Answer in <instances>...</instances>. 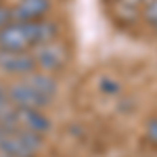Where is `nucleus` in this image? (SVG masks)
<instances>
[{
	"label": "nucleus",
	"mask_w": 157,
	"mask_h": 157,
	"mask_svg": "<svg viewBox=\"0 0 157 157\" xmlns=\"http://www.w3.org/2000/svg\"><path fill=\"white\" fill-rule=\"evenodd\" d=\"M6 23H11V11H9L6 6H0V29Z\"/></svg>",
	"instance_id": "obj_10"
},
{
	"label": "nucleus",
	"mask_w": 157,
	"mask_h": 157,
	"mask_svg": "<svg viewBox=\"0 0 157 157\" xmlns=\"http://www.w3.org/2000/svg\"><path fill=\"white\" fill-rule=\"evenodd\" d=\"M50 11V0H19L11 11L15 21H38Z\"/></svg>",
	"instance_id": "obj_6"
},
{
	"label": "nucleus",
	"mask_w": 157,
	"mask_h": 157,
	"mask_svg": "<svg viewBox=\"0 0 157 157\" xmlns=\"http://www.w3.org/2000/svg\"><path fill=\"white\" fill-rule=\"evenodd\" d=\"M32 57H34L36 67H42L46 71H57L69 61V50H67L65 44H61L57 40H50V42H44V44L36 46Z\"/></svg>",
	"instance_id": "obj_2"
},
{
	"label": "nucleus",
	"mask_w": 157,
	"mask_h": 157,
	"mask_svg": "<svg viewBox=\"0 0 157 157\" xmlns=\"http://www.w3.org/2000/svg\"><path fill=\"white\" fill-rule=\"evenodd\" d=\"M2 134H4V128H2V126H0V136H2Z\"/></svg>",
	"instance_id": "obj_11"
},
{
	"label": "nucleus",
	"mask_w": 157,
	"mask_h": 157,
	"mask_svg": "<svg viewBox=\"0 0 157 157\" xmlns=\"http://www.w3.org/2000/svg\"><path fill=\"white\" fill-rule=\"evenodd\" d=\"M15 121H17V128L36 132V134H40V136L50 130V120L40 111V109L15 107Z\"/></svg>",
	"instance_id": "obj_5"
},
{
	"label": "nucleus",
	"mask_w": 157,
	"mask_h": 157,
	"mask_svg": "<svg viewBox=\"0 0 157 157\" xmlns=\"http://www.w3.org/2000/svg\"><path fill=\"white\" fill-rule=\"evenodd\" d=\"M101 88H103V92H107V94H117V92H120V84H117L115 80H111V78H105L103 84H101Z\"/></svg>",
	"instance_id": "obj_8"
},
{
	"label": "nucleus",
	"mask_w": 157,
	"mask_h": 157,
	"mask_svg": "<svg viewBox=\"0 0 157 157\" xmlns=\"http://www.w3.org/2000/svg\"><path fill=\"white\" fill-rule=\"evenodd\" d=\"M6 94H9V101H11L15 107H21V109H44L52 101L50 97L34 90L29 84H25L23 80L21 82H15L6 90Z\"/></svg>",
	"instance_id": "obj_3"
},
{
	"label": "nucleus",
	"mask_w": 157,
	"mask_h": 157,
	"mask_svg": "<svg viewBox=\"0 0 157 157\" xmlns=\"http://www.w3.org/2000/svg\"><path fill=\"white\" fill-rule=\"evenodd\" d=\"M23 82L29 84L34 90H38V92H42V94H46L50 98L57 94V82L50 75H44V73H27V75H23Z\"/></svg>",
	"instance_id": "obj_7"
},
{
	"label": "nucleus",
	"mask_w": 157,
	"mask_h": 157,
	"mask_svg": "<svg viewBox=\"0 0 157 157\" xmlns=\"http://www.w3.org/2000/svg\"><path fill=\"white\" fill-rule=\"evenodd\" d=\"M36 69L34 57L25 50H0V71L11 75H27Z\"/></svg>",
	"instance_id": "obj_4"
},
{
	"label": "nucleus",
	"mask_w": 157,
	"mask_h": 157,
	"mask_svg": "<svg viewBox=\"0 0 157 157\" xmlns=\"http://www.w3.org/2000/svg\"><path fill=\"white\" fill-rule=\"evenodd\" d=\"M57 36V25L52 21H15L0 29V50H27L36 48Z\"/></svg>",
	"instance_id": "obj_1"
},
{
	"label": "nucleus",
	"mask_w": 157,
	"mask_h": 157,
	"mask_svg": "<svg viewBox=\"0 0 157 157\" xmlns=\"http://www.w3.org/2000/svg\"><path fill=\"white\" fill-rule=\"evenodd\" d=\"M147 136H149V140H157V120H151L149 121V126H147Z\"/></svg>",
	"instance_id": "obj_9"
},
{
	"label": "nucleus",
	"mask_w": 157,
	"mask_h": 157,
	"mask_svg": "<svg viewBox=\"0 0 157 157\" xmlns=\"http://www.w3.org/2000/svg\"><path fill=\"white\" fill-rule=\"evenodd\" d=\"M155 25H157V21H155Z\"/></svg>",
	"instance_id": "obj_12"
}]
</instances>
